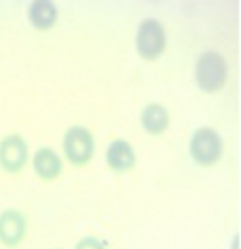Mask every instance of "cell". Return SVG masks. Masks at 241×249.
<instances>
[{"label": "cell", "instance_id": "1", "mask_svg": "<svg viewBox=\"0 0 241 249\" xmlns=\"http://www.w3.org/2000/svg\"><path fill=\"white\" fill-rule=\"evenodd\" d=\"M196 85L207 94L219 93L228 81L226 59L217 51H206L198 57L194 64Z\"/></svg>", "mask_w": 241, "mask_h": 249}, {"label": "cell", "instance_id": "2", "mask_svg": "<svg viewBox=\"0 0 241 249\" xmlns=\"http://www.w3.org/2000/svg\"><path fill=\"white\" fill-rule=\"evenodd\" d=\"M189 151H190V157H192L196 164H200L204 168H209V166H215L221 160L223 151H224V143H223L221 134L215 128L202 126L190 136Z\"/></svg>", "mask_w": 241, "mask_h": 249}, {"label": "cell", "instance_id": "3", "mask_svg": "<svg viewBox=\"0 0 241 249\" xmlns=\"http://www.w3.org/2000/svg\"><path fill=\"white\" fill-rule=\"evenodd\" d=\"M96 151V142L90 128L83 124L70 126L62 136V153L74 166H85Z\"/></svg>", "mask_w": 241, "mask_h": 249}, {"label": "cell", "instance_id": "4", "mask_svg": "<svg viewBox=\"0 0 241 249\" xmlns=\"http://www.w3.org/2000/svg\"><path fill=\"white\" fill-rule=\"evenodd\" d=\"M136 51L147 62L160 59L166 51V29L158 19H143L136 32Z\"/></svg>", "mask_w": 241, "mask_h": 249}, {"label": "cell", "instance_id": "5", "mask_svg": "<svg viewBox=\"0 0 241 249\" xmlns=\"http://www.w3.org/2000/svg\"><path fill=\"white\" fill-rule=\"evenodd\" d=\"M29 143L21 134H8L0 140V166L2 170L17 174L27 166Z\"/></svg>", "mask_w": 241, "mask_h": 249}, {"label": "cell", "instance_id": "6", "mask_svg": "<svg viewBox=\"0 0 241 249\" xmlns=\"http://www.w3.org/2000/svg\"><path fill=\"white\" fill-rule=\"evenodd\" d=\"M27 236V217L19 210H4L0 213V244L17 248Z\"/></svg>", "mask_w": 241, "mask_h": 249}, {"label": "cell", "instance_id": "7", "mask_svg": "<svg viewBox=\"0 0 241 249\" xmlns=\"http://www.w3.org/2000/svg\"><path fill=\"white\" fill-rule=\"evenodd\" d=\"M138 159H136V151L132 143L128 140L117 138L113 140L107 149H105V164L117 174H124L130 172L136 166Z\"/></svg>", "mask_w": 241, "mask_h": 249}, {"label": "cell", "instance_id": "8", "mask_svg": "<svg viewBox=\"0 0 241 249\" xmlns=\"http://www.w3.org/2000/svg\"><path fill=\"white\" fill-rule=\"evenodd\" d=\"M32 170L42 181H53L62 172V159L51 147H40L32 155Z\"/></svg>", "mask_w": 241, "mask_h": 249}, {"label": "cell", "instance_id": "9", "mask_svg": "<svg viewBox=\"0 0 241 249\" xmlns=\"http://www.w3.org/2000/svg\"><path fill=\"white\" fill-rule=\"evenodd\" d=\"M139 119H141V126H143V130L147 134L160 136L170 126V111L160 102H151L143 108Z\"/></svg>", "mask_w": 241, "mask_h": 249}, {"label": "cell", "instance_id": "10", "mask_svg": "<svg viewBox=\"0 0 241 249\" xmlns=\"http://www.w3.org/2000/svg\"><path fill=\"white\" fill-rule=\"evenodd\" d=\"M29 21L38 31H51L59 19V12L49 0H34L29 6Z\"/></svg>", "mask_w": 241, "mask_h": 249}, {"label": "cell", "instance_id": "11", "mask_svg": "<svg viewBox=\"0 0 241 249\" xmlns=\"http://www.w3.org/2000/svg\"><path fill=\"white\" fill-rule=\"evenodd\" d=\"M74 249H105V246L94 236H85L75 244Z\"/></svg>", "mask_w": 241, "mask_h": 249}, {"label": "cell", "instance_id": "12", "mask_svg": "<svg viewBox=\"0 0 241 249\" xmlns=\"http://www.w3.org/2000/svg\"><path fill=\"white\" fill-rule=\"evenodd\" d=\"M230 249H238V236H234V240H232V248Z\"/></svg>", "mask_w": 241, "mask_h": 249}]
</instances>
